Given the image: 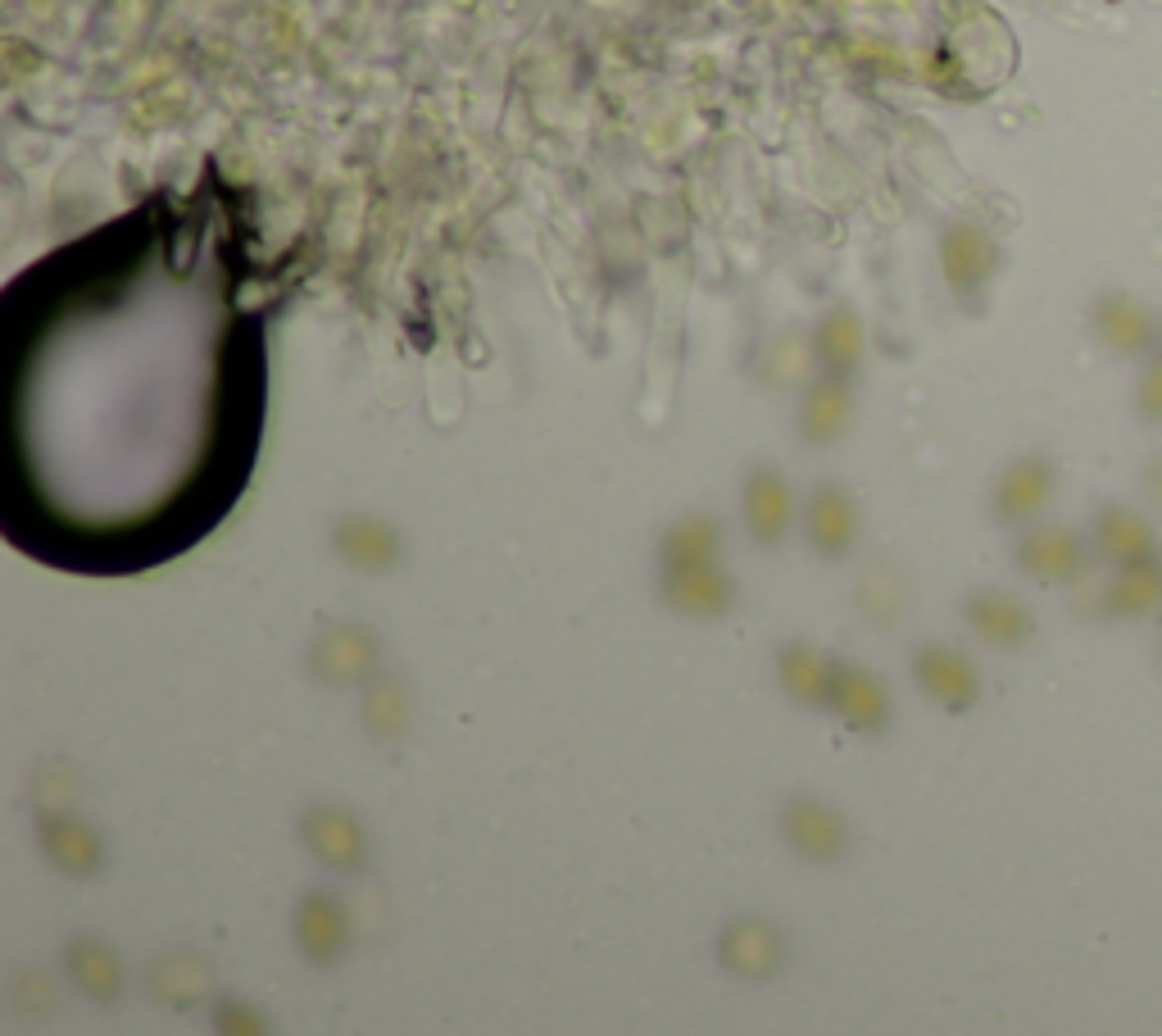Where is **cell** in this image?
<instances>
[{
  "mask_svg": "<svg viewBox=\"0 0 1162 1036\" xmlns=\"http://www.w3.org/2000/svg\"><path fill=\"white\" fill-rule=\"evenodd\" d=\"M1136 410H1140V419L1162 423V350H1153L1144 364L1140 387H1136Z\"/></svg>",
  "mask_w": 1162,
  "mask_h": 1036,
  "instance_id": "6",
  "label": "cell"
},
{
  "mask_svg": "<svg viewBox=\"0 0 1162 1036\" xmlns=\"http://www.w3.org/2000/svg\"><path fill=\"white\" fill-rule=\"evenodd\" d=\"M1095 332L1117 350V355H1153L1162 350L1158 337H1162V327H1158V314L1136 301L1131 291H1104L1099 301H1095Z\"/></svg>",
  "mask_w": 1162,
  "mask_h": 1036,
  "instance_id": "2",
  "label": "cell"
},
{
  "mask_svg": "<svg viewBox=\"0 0 1162 1036\" xmlns=\"http://www.w3.org/2000/svg\"><path fill=\"white\" fill-rule=\"evenodd\" d=\"M259 404L246 332H46L10 374V532L64 569L169 560L237 500Z\"/></svg>",
  "mask_w": 1162,
  "mask_h": 1036,
  "instance_id": "1",
  "label": "cell"
},
{
  "mask_svg": "<svg viewBox=\"0 0 1162 1036\" xmlns=\"http://www.w3.org/2000/svg\"><path fill=\"white\" fill-rule=\"evenodd\" d=\"M1144 487H1149V500L1162 509V455L1149 460V468H1144Z\"/></svg>",
  "mask_w": 1162,
  "mask_h": 1036,
  "instance_id": "7",
  "label": "cell"
},
{
  "mask_svg": "<svg viewBox=\"0 0 1162 1036\" xmlns=\"http://www.w3.org/2000/svg\"><path fill=\"white\" fill-rule=\"evenodd\" d=\"M1104 605L1117 618H1153V614H1162V560L1117 569V578L1104 591Z\"/></svg>",
  "mask_w": 1162,
  "mask_h": 1036,
  "instance_id": "4",
  "label": "cell"
},
{
  "mask_svg": "<svg viewBox=\"0 0 1162 1036\" xmlns=\"http://www.w3.org/2000/svg\"><path fill=\"white\" fill-rule=\"evenodd\" d=\"M1099 550L1104 560H1112L1117 569H1131V564H1149V560H1162V541H1158V528L1149 518L1131 505H1108L1099 514Z\"/></svg>",
  "mask_w": 1162,
  "mask_h": 1036,
  "instance_id": "3",
  "label": "cell"
},
{
  "mask_svg": "<svg viewBox=\"0 0 1162 1036\" xmlns=\"http://www.w3.org/2000/svg\"><path fill=\"white\" fill-rule=\"evenodd\" d=\"M1031 560H1040V569L1049 578H1072L1080 569V541L1067 532H1044L1040 546L1031 550Z\"/></svg>",
  "mask_w": 1162,
  "mask_h": 1036,
  "instance_id": "5",
  "label": "cell"
},
{
  "mask_svg": "<svg viewBox=\"0 0 1162 1036\" xmlns=\"http://www.w3.org/2000/svg\"><path fill=\"white\" fill-rule=\"evenodd\" d=\"M1158 650H1162V637H1158Z\"/></svg>",
  "mask_w": 1162,
  "mask_h": 1036,
  "instance_id": "8",
  "label": "cell"
}]
</instances>
